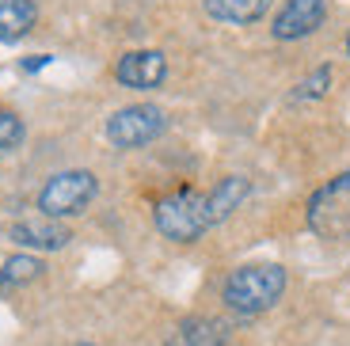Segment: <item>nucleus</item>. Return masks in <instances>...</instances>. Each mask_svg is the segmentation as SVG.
<instances>
[{
    "label": "nucleus",
    "instance_id": "nucleus-1",
    "mask_svg": "<svg viewBox=\"0 0 350 346\" xmlns=\"http://www.w3.org/2000/svg\"><path fill=\"white\" fill-rule=\"evenodd\" d=\"M286 286H289L286 267H278V263H252V267H237L225 278L221 297L240 316H259V312L274 308L282 301Z\"/></svg>",
    "mask_w": 350,
    "mask_h": 346
},
{
    "label": "nucleus",
    "instance_id": "nucleus-2",
    "mask_svg": "<svg viewBox=\"0 0 350 346\" xmlns=\"http://www.w3.org/2000/svg\"><path fill=\"white\" fill-rule=\"evenodd\" d=\"M152 225H157V232L172 243H198L210 228H217L213 225V213H210V202L198 191L164 194V198L152 206Z\"/></svg>",
    "mask_w": 350,
    "mask_h": 346
},
{
    "label": "nucleus",
    "instance_id": "nucleus-3",
    "mask_svg": "<svg viewBox=\"0 0 350 346\" xmlns=\"http://www.w3.org/2000/svg\"><path fill=\"white\" fill-rule=\"evenodd\" d=\"M305 221L320 240H350V172L316 187L305 206Z\"/></svg>",
    "mask_w": 350,
    "mask_h": 346
},
{
    "label": "nucleus",
    "instance_id": "nucleus-4",
    "mask_svg": "<svg viewBox=\"0 0 350 346\" xmlns=\"http://www.w3.org/2000/svg\"><path fill=\"white\" fill-rule=\"evenodd\" d=\"M99 194V179L84 168H72V172H57L46 179V187L38 191V209L42 217H77L92 206V198Z\"/></svg>",
    "mask_w": 350,
    "mask_h": 346
},
{
    "label": "nucleus",
    "instance_id": "nucleus-5",
    "mask_svg": "<svg viewBox=\"0 0 350 346\" xmlns=\"http://www.w3.org/2000/svg\"><path fill=\"white\" fill-rule=\"evenodd\" d=\"M167 130V114L157 103H133L107 118V141L114 148H141L152 145Z\"/></svg>",
    "mask_w": 350,
    "mask_h": 346
},
{
    "label": "nucleus",
    "instance_id": "nucleus-6",
    "mask_svg": "<svg viewBox=\"0 0 350 346\" xmlns=\"http://www.w3.org/2000/svg\"><path fill=\"white\" fill-rule=\"evenodd\" d=\"M114 77L122 88H133V92H152L167 80V57L160 50H130L118 57L114 65Z\"/></svg>",
    "mask_w": 350,
    "mask_h": 346
},
{
    "label": "nucleus",
    "instance_id": "nucleus-7",
    "mask_svg": "<svg viewBox=\"0 0 350 346\" xmlns=\"http://www.w3.org/2000/svg\"><path fill=\"white\" fill-rule=\"evenodd\" d=\"M327 16V4L324 0H286L282 12L274 16V27L271 35L278 42H297V38H308L316 27L324 23Z\"/></svg>",
    "mask_w": 350,
    "mask_h": 346
},
{
    "label": "nucleus",
    "instance_id": "nucleus-8",
    "mask_svg": "<svg viewBox=\"0 0 350 346\" xmlns=\"http://www.w3.org/2000/svg\"><path fill=\"white\" fill-rule=\"evenodd\" d=\"M8 236L19 243V248H31V251H62L65 243L72 240V232L53 221V217H42V221H19V225L8 228Z\"/></svg>",
    "mask_w": 350,
    "mask_h": 346
},
{
    "label": "nucleus",
    "instance_id": "nucleus-9",
    "mask_svg": "<svg viewBox=\"0 0 350 346\" xmlns=\"http://www.w3.org/2000/svg\"><path fill=\"white\" fill-rule=\"evenodd\" d=\"M38 4L35 0H0V42H19L35 31Z\"/></svg>",
    "mask_w": 350,
    "mask_h": 346
},
{
    "label": "nucleus",
    "instance_id": "nucleus-10",
    "mask_svg": "<svg viewBox=\"0 0 350 346\" xmlns=\"http://www.w3.org/2000/svg\"><path fill=\"white\" fill-rule=\"evenodd\" d=\"M232 328L225 320H213V316H191L175 328V343L179 346H225Z\"/></svg>",
    "mask_w": 350,
    "mask_h": 346
},
{
    "label": "nucleus",
    "instance_id": "nucleus-11",
    "mask_svg": "<svg viewBox=\"0 0 350 346\" xmlns=\"http://www.w3.org/2000/svg\"><path fill=\"white\" fill-rule=\"evenodd\" d=\"M247 194H252V183H247L244 175H225V179H221L217 187L206 194L210 213H213V225L228 221V217H232V209H240V202H244Z\"/></svg>",
    "mask_w": 350,
    "mask_h": 346
},
{
    "label": "nucleus",
    "instance_id": "nucleus-12",
    "mask_svg": "<svg viewBox=\"0 0 350 346\" xmlns=\"http://www.w3.org/2000/svg\"><path fill=\"white\" fill-rule=\"evenodd\" d=\"M46 274V263L38 255H8V259L0 263V293H12L19 286H31L38 278Z\"/></svg>",
    "mask_w": 350,
    "mask_h": 346
},
{
    "label": "nucleus",
    "instance_id": "nucleus-13",
    "mask_svg": "<svg viewBox=\"0 0 350 346\" xmlns=\"http://www.w3.org/2000/svg\"><path fill=\"white\" fill-rule=\"evenodd\" d=\"M267 8H271V0H206V12H210L213 19H221V23H237V27L262 19Z\"/></svg>",
    "mask_w": 350,
    "mask_h": 346
},
{
    "label": "nucleus",
    "instance_id": "nucleus-14",
    "mask_svg": "<svg viewBox=\"0 0 350 346\" xmlns=\"http://www.w3.org/2000/svg\"><path fill=\"white\" fill-rule=\"evenodd\" d=\"M327 88H332V65H320L316 72H308L305 80H301L297 88H293V103H305V99H320L327 96Z\"/></svg>",
    "mask_w": 350,
    "mask_h": 346
},
{
    "label": "nucleus",
    "instance_id": "nucleus-15",
    "mask_svg": "<svg viewBox=\"0 0 350 346\" xmlns=\"http://www.w3.org/2000/svg\"><path fill=\"white\" fill-rule=\"evenodd\" d=\"M23 118H19L16 111H0V156L12 152V148H19V141H23Z\"/></svg>",
    "mask_w": 350,
    "mask_h": 346
},
{
    "label": "nucleus",
    "instance_id": "nucleus-16",
    "mask_svg": "<svg viewBox=\"0 0 350 346\" xmlns=\"http://www.w3.org/2000/svg\"><path fill=\"white\" fill-rule=\"evenodd\" d=\"M42 65H50V57H46V53H42V57H27V61H23V69H27V72L42 69Z\"/></svg>",
    "mask_w": 350,
    "mask_h": 346
},
{
    "label": "nucleus",
    "instance_id": "nucleus-17",
    "mask_svg": "<svg viewBox=\"0 0 350 346\" xmlns=\"http://www.w3.org/2000/svg\"><path fill=\"white\" fill-rule=\"evenodd\" d=\"M347 53H350V35H347Z\"/></svg>",
    "mask_w": 350,
    "mask_h": 346
},
{
    "label": "nucleus",
    "instance_id": "nucleus-18",
    "mask_svg": "<svg viewBox=\"0 0 350 346\" xmlns=\"http://www.w3.org/2000/svg\"><path fill=\"white\" fill-rule=\"evenodd\" d=\"M77 346H92V343H77Z\"/></svg>",
    "mask_w": 350,
    "mask_h": 346
}]
</instances>
